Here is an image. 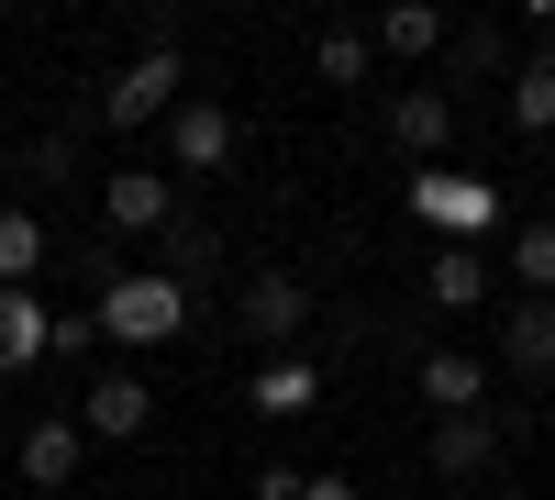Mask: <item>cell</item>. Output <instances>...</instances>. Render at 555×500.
<instances>
[{
  "mask_svg": "<svg viewBox=\"0 0 555 500\" xmlns=\"http://www.w3.org/2000/svg\"><path fill=\"white\" fill-rule=\"evenodd\" d=\"M101 345H167L178 323H190V290L156 279V267H122V279H101Z\"/></svg>",
  "mask_w": 555,
  "mask_h": 500,
  "instance_id": "cell-1",
  "label": "cell"
},
{
  "mask_svg": "<svg viewBox=\"0 0 555 500\" xmlns=\"http://www.w3.org/2000/svg\"><path fill=\"white\" fill-rule=\"evenodd\" d=\"M178 89H190V67H178V56H133V67H112V89H101V123H112V133L178 123Z\"/></svg>",
  "mask_w": 555,
  "mask_h": 500,
  "instance_id": "cell-2",
  "label": "cell"
},
{
  "mask_svg": "<svg viewBox=\"0 0 555 500\" xmlns=\"http://www.w3.org/2000/svg\"><path fill=\"white\" fill-rule=\"evenodd\" d=\"M234 323H245V345H289L311 323V279H300V267H256L245 300H234Z\"/></svg>",
  "mask_w": 555,
  "mask_h": 500,
  "instance_id": "cell-3",
  "label": "cell"
},
{
  "mask_svg": "<svg viewBox=\"0 0 555 500\" xmlns=\"http://www.w3.org/2000/svg\"><path fill=\"white\" fill-rule=\"evenodd\" d=\"M145 423H156V389L133 379V368H101V379H89V400H78V434H89V445H133Z\"/></svg>",
  "mask_w": 555,
  "mask_h": 500,
  "instance_id": "cell-4",
  "label": "cell"
},
{
  "mask_svg": "<svg viewBox=\"0 0 555 500\" xmlns=\"http://www.w3.org/2000/svg\"><path fill=\"white\" fill-rule=\"evenodd\" d=\"M78 457H89V434H78V423H56V412L12 434V467H23V489H34V500H56V489L78 478Z\"/></svg>",
  "mask_w": 555,
  "mask_h": 500,
  "instance_id": "cell-5",
  "label": "cell"
},
{
  "mask_svg": "<svg viewBox=\"0 0 555 500\" xmlns=\"http://www.w3.org/2000/svg\"><path fill=\"white\" fill-rule=\"evenodd\" d=\"M101 222H112V234H167V222H178V178H156V167L101 178Z\"/></svg>",
  "mask_w": 555,
  "mask_h": 500,
  "instance_id": "cell-6",
  "label": "cell"
},
{
  "mask_svg": "<svg viewBox=\"0 0 555 500\" xmlns=\"http://www.w3.org/2000/svg\"><path fill=\"white\" fill-rule=\"evenodd\" d=\"M411 211L444 222V234L467 245V234H489V222H500V190H489V178H411Z\"/></svg>",
  "mask_w": 555,
  "mask_h": 500,
  "instance_id": "cell-7",
  "label": "cell"
},
{
  "mask_svg": "<svg viewBox=\"0 0 555 500\" xmlns=\"http://www.w3.org/2000/svg\"><path fill=\"white\" fill-rule=\"evenodd\" d=\"M167 156H178V178L234 167V112H222V101H178V123H167Z\"/></svg>",
  "mask_w": 555,
  "mask_h": 500,
  "instance_id": "cell-8",
  "label": "cell"
},
{
  "mask_svg": "<svg viewBox=\"0 0 555 500\" xmlns=\"http://www.w3.org/2000/svg\"><path fill=\"white\" fill-rule=\"evenodd\" d=\"M500 445H512V434H500L489 412H455V423H434L423 457H434V478H467V489H478V478L500 467Z\"/></svg>",
  "mask_w": 555,
  "mask_h": 500,
  "instance_id": "cell-9",
  "label": "cell"
},
{
  "mask_svg": "<svg viewBox=\"0 0 555 500\" xmlns=\"http://www.w3.org/2000/svg\"><path fill=\"white\" fill-rule=\"evenodd\" d=\"M56 356V311H44L34 290H0V379H23Z\"/></svg>",
  "mask_w": 555,
  "mask_h": 500,
  "instance_id": "cell-10",
  "label": "cell"
},
{
  "mask_svg": "<svg viewBox=\"0 0 555 500\" xmlns=\"http://www.w3.org/2000/svg\"><path fill=\"white\" fill-rule=\"evenodd\" d=\"M444 133H455V101H444V89H389V145H400V156H444Z\"/></svg>",
  "mask_w": 555,
  "mask_h": 500,
  "instance_id": "cell-11",
  "label": "cell"
},
{
  "mask_svg": "<svg viewBox=\"0 0 555 500\" xmlns=\"http://www.w3.org/2000/svg\"><path fill=\"white\" fill-rule=\"evenodd\" d=\"M423 400H434V423H455V412H489V356H423Z\"/></svg>",
  "mask_w": 555,
  "mask_h": 500,
  "instance_id": "cell-12",
  "label": "cell"
},
{
  "mask_svg": "<svg viewBox=\"0 0 555 500\" xmlns=\"http://www.w3.org/2000/svg\"><path fill=\"white\" fill-rule=\"evenodd\" d=\"M211 267H222V222L178 211L167 234H156V279H178V290H190V279H211Z\"/></svg>",
  "mask_w": 555,
  "mask_h": 500,
  "instance_id": "cell-13",
  "label": "cell"
},
{
  "mask_svg": "<svg viewBox=\"0 0 555 500\" xmlns=\"http://www.w3.org/2000/svg\"><path fill=\"white\" fill-rule=\"evenodd\" d=\"M366 34H378V56H400V67H411V56H444V34H455V23L434 12V0H389Z\"/></svg>",
  "mask_w": 555,
  "mask_h": 500,
  "instance_id": "cell-14",
  "label": "cell"
},
{
  "mask_svg": "<svg viewBox=\"0 0 555 500\" xmlns=\"http://www.w3.org/2000/svg\"><path fill=\"white\" fill-rule=\"evenodd\" d=\"M444 67H455V78H522L533 56H522L500 23H455V34H444Z\"/></svg>",
  "mask_w": 555,
  "mask_h": 500,
  "instance_id": "cell-15",
  "label": "cell"
},
{
  "mask_svg": "<svg viewBox=\"0 0 555 500\" xmlns=\"http://www.w3.org/2000/svg\"><path fill=\"white\" fill-rule=\"evenodd\" d=\"M500 368H522V379L555 368V300H512V323H500Z\"/></svg>",
  "mask_w": 555,
  "mask_h": 500,
  "instance_id": "cell-16",
  "label": "cell"
},
{
  "mask_svg": "<svg viewBox=\"0 0 555 500\" xmlns=\"http://www.w3.org/2000/svg\"><path fill=\"white\" fill-rule=\"evenodd\" d=\"M423 290H434L444 311H467V300H489V256H478V245H434V256H423Z\"/></svg>",
  "mask_w": 555,
  "mask_h": 500,
  "instance_id": "cell-17",
  "label": "cell"
},
{
  "mask_svg": "<svg viewBox=\"0 0 555 500\" xmlns=\"http://www.w3.org/2000/svg\"><path fill=\"white\" fill-rule=\"evenodd\" d=\"M311 400H322L311 356H267V368H256V412H311Z\"/></svg>",
  "mask_w": 555,
  "mask_h": 500,
  "instance_id": "cell-18",
  "label": "cell"
},
{
  "mask_svg": "<svg viewBox=\"0 0 555 500\" xmlns=\"http://www.w3.org/2000/svg\"><path fill=\"white\" fill-rule=\"evenodd\" d=\"M366 56H378V34H356V23L311 34V78H322V89H356V78H366Z\"/></svg>",
  "mask_w": 555,
  "mask_h": 500,
  "instance_id": "cell-19",
  "label": "cell"
},
{
  "mask_svg": "<svg viewBox=\"0 0 555 500\" xmlns=\"http://www.w3.org/2000/svg\"><path fill=\"white\" fill-rule=\"evenodd\" d=\"M44 267V211H0V290H34Z\"/></svg>",
  "mask_w": 555,
  "mask_h": 500,
  "instance_id": "cell-20",
  "label": "cell"
},
{
  "mask_svg": "<svg viewBox=\"0 0 555 500\" xmlns=\"http://www.w3.org/2000/svg\"><path fill=\"white\" fill-rule=\"evenodd\" d=\"M512 279H522V300H555V222H522L512 234Z\"/></svg>",
  "mask_w": 555,
  "mask_h": 500,
  "instance_id": "cell-21",
  "label": "cell"
},
{
  "mask_svg": "<svg viewBox=\"0 0 555 500\" xmlns=\"http://www.w3.org/2000/svg\"><path fill=\"white\" fill-rule=\"evenodd\" d=\"M512 123H522V133H555V67H544V56L512 78Z\"/></svg>",
  "mask_w": 555,
  "mask_h": 500,
  "instance_id": "cell-22",
  "label": "cell"
},
{
  "mask_svg": "<svg viewBox=\"0 0 555 500\" xmlns=\"http://www.w3.org/2000/svg\"><path fill=\"white\" fill-rule=\"evenodd\" d=\"M23 167H34V178H44V190H56V178H67V167H78V133H34V156H23Z\"/></svg>",
  "mask_w": 555,
  "mask_h": 500,
  "instance_id": "cell-23",
  "label": "cell"
},
{
  "mask_svg": "<svg viewBox=\"0 0 555 500\" xmlns=\"http://www.w3.org/2000/svg\"><path fill=\"white\" fill-rule=\"evenodd\" d=\"M101 345V311H56V356H89Z\"/></svg>",
  "mask_w": 555,
  "mask_h": 500,
  "instance_id": "cell-24",
  "label": "cell"
},
{
  "mask_svg": "<svg viewBox=\"0 0 555 500\" xmlns=\"http://www.w3.org/2000/svg\"><path fill=\"white\" fill-rule=\"evenodd\" d=\"M256 500H300V467H256Z\"/></svg>",
  "mask_w": 555,
  "mask_h": 500,
  "instance_id": "cell-25",
  "label": "cell"
},
{
  "mask_svg": "<svg viewBox=\"0 0 555 500\" xmlns=\"http://www.w3.org/2000/svg\"><path fill=\"white\" fill-rule=\"evenodd\" d=\"M300 500H366L356 478H334V467H322V478H300Z\"/></svg>",
  "mask_w": 555,
  "mask_h": 500,
  "instance_id": "cell-26",
  "label": "cell"
},
{
  "mask_svg": "<svg viewBox=\"0 0 555 500\" xmlns=\"http://www.w3.org/2000/svg\"><path fill=\"white\" fill-rule=\"evenodd\" d=\"M478 500H522V489H478Z\"/></svg>",
  "mask_w": 555,
  "mask_h": 500,
  "instance_id": "cell-27",
  "label": "cell"
}]
</instances>
